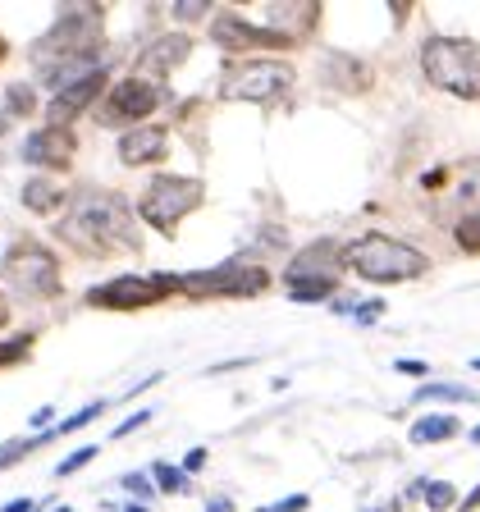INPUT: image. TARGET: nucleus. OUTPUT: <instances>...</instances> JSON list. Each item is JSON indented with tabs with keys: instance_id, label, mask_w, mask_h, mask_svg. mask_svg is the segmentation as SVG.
Masks as SVG:
<instances>
[{
	"instance_id": "9d476101",
	"label": "nucleus",
	"mask_w": 480,
	"mask_h": 512,
	"mask_svg": "<svg viewBox=\"0 0 480 512\" xmlns=\"http://www.w3.org/2000/svg\"><path fill=\"white\" fill-rule=\"evenodd\" d=\"M211 37L224 46V51H288V37H279V32L270 28H256V23H247L243 14L224 10L211 19Z\"/></svg>"
},
{
	"instance_id": "f3484780",
	"label": "nucleus",
	"mask_w": 480,
	"mask_h": 512,
	"mask_svg": "<svg viewBox=\"0 0 480 512\" xmlns=\"http://www.w3.org/2000/svg\"><path fill=\"white\" fill-rule=\"evenodd\" d=\"M165 147H170L165 128L142 124V128H133V133H124V142H119V160H124V165H151V160L165 156Z\"/></svg>"
},
{
	"instance_id": "4be33fe9",
	"label": "nucleus",
	"mask_w": 480,
	"mask_h": 512,
	"mask_svg": "<svg viewBox=\"0 0 480 512\" xmlns=\"http://www.w3.org/2000/svg\"><path fill=\"white\" fill-rule=\"evenodd\" d=\"M412 494H421L430 512H448V508H453V503H458V494H453V485H444V480H435V485H412Z\"/></svg>"
},
{
	"instance_id": "f704fd0d",
	"label": "nucleus",
	"mask_w": 480,
	"mask_h": 512,
	"mask_svg": "<svg viewBox=\"0 0 480 512\" xmlns=\"http://www.w3.org/2000/svg\"><path fill=\"white\" fill-rule=\"evenodd\" d=\"M51 416H55V407H37V416H32V426H42V430H51Z\"/></svg>"
},
{
	"instance_id": "c756f323",
	"label": "nucleus",
	"mask_w": 480,
	"mask_h": 512,
	"mask_svg": "<svg viewBox=\"0 0 480 512\" xmlns=\"http://www.w3.org/2000/svg\"><path fill=\"white\" fill-rule=\"evenodd\" d=\"M174 14H179L183 23H192V19H206V0H183V5H174Z\"/></svg>"
},
{
	"instance_id": "412c9836",
	"label": "nucleus",
	"mask_w": 480,
	"mask_h": 512,
	"mask_svg": "<svg viewBox=\"0 0 480 512\" xmlns=\"http://www.w3.org/2000/svg\"><path fill=\"white\" fill-rule=\"evenodd\" d=\"M476 403V394L471 389H462V384H426L421 394H416V403Z\"/></svg>"
},
{
	"instance_id": "473e14b6",
	"label": "nucleus",
	"mask_w": 480,
	"mask_h": 512,
	"mask_svg": "<svg viewBox=\"0 0 480 512\" xmlns=\"http://www.w3.org/2000/svg\"><path fill=\"white\" fill-rule=\"evenodd\" d=\"M206 467V448H192L188 458H183V471H202Z\"/></svg>"
},
{
	"instance_id": "a18cd8bd",
	"label": "nucleus",
	"mask_w": 480,
	"mask_h": 512,
	"mask_svg": "<svg viewBox=\"0 0 480 512\" xmlns=\"http://www.w3.org/2000/svg\"><path fill=\"white\" fill-rule=\"evenodd\" d=\"M55 512H69V508H55Z\"/></svg>"
},
{
	"instance_id": "0eeeda50",
	"label": "nucleus",
	"mask_w": 480,
	"mask_h": 512,
	"mask_svg": "<svg viewBox=\"0 0 480 512\" xmlns=\"http://www.w3.org/2000/svg\"><path fill=\"white\" fill-rule=\"evenodd\" d=\"M0 275H5V284H10L14 293H23V298H55V293H60V261H55L42 243H32V238H23V243H14L10 252H5Z\"/></svg>"
},
{
	"instance_id": "423d86ee",
	"label": "nucleus",
	"mask_w": 480,
	"mask_h": 512,
	"mask_svg": "<svg viewBox=\"0 0 480 512\" xmlns=\"http://www.w3.org/2000/svg\"><path fill=\"white\" fill-rule=\"evenodd\" d=\"M202 202H206L202 179H179V174H160V179H151V183H147V192H142L138 215H142L147 224H156L160 234H174V224H179L183 215H192Z\"/></svg>"
},
{
	"instance_id": "4468645a",
	"label": "nucleus",
	"mask_w": 480,
	"mask_h": 512,
	"mask_svg": "<svg viewBox=\"0 0 480 512\" xmlns=\"http://www.w3.org/2000/svg\"><path fill=\"white\" fill-rule=\"evenodd\" d=\"M74 151H78V138L69 128H55V124L28 133V142H23V160L28 165H46V170H64L74 160Z\"/></svg>"
},
{
	"instance_id": "f03ea898",
	"label": "nucleus",
	"mask_w": 480,
	"mask_h": 512,
	"mask_svg": "<svg viewBox=\"0 0 480 512\" xmlns=\"http://www.w3.org/2000/svg\"><path fill=\"white\" fill-rule=\"evenodd\" d=\"M343 266L357 270L371 284H407V279H421L430 270L426 252H416L412 243H398L389 234H362L357 243L343 252Z\"/></svg>"
},
{
	"instance_id": "5701e85b",
	"label": "nucleus",
	"mask_w": 480,
	"mask_h": 512,
	"mask_svg": "<svg viewBox=\"0 0 480 512\" xmlns=\"http://www.w3.org/2000/svg\"><path fill=\"white\" fill-rule=\"evenodd\" d=\"M151 471L160 476V490H165V494H188V476H183L179 467H170V462H156Z\"/></svg>"
},
{
	"instance_id": "2eb2a0df",
	"label": "nucleus",
	"mask_w": 480,
	"mask_h": 512,
	"mask_svg": "<svg viewBox=\"0 0 480 512\" xmlns=\"http://www.w3.org/2000/svg\"><path fill=\"white\" fill-rule=\"evenodd\" d=\"M101 87H106V69H96V74H87L83 83H74V87H60L55 92V101H51V124L55 128H69V119H78L87 106H92L96 96H101Z\"/></svg>"
},
{
	"instance_id": "a211bd4d",
	"label": "nucleus",
	"mask_w": 480,
	"mask_h": 512,
	"mask_svg": "<svg viewBox=\"0 0 480 512\" xmlns=\"http://www.w3.org/2000/svg\"><path fill=\"white\" fill-rule=\"evenodd\" d=\"M325 78H330L339 92H366V87H371V64L352 60V55H343V51H330L325 55Z\"/></svg>"
},
{
	"instance_id": "a19ab883",
	"label": "nucleus",
	"mask_w": 480,
	"mask_h": 512,
	"mask_svg": "<svg viewBox=\"0 0 480 512\" xmlns=\"http://www.w3.org/2000/svg\"><path fill=\"white\" fill-rule=\"evenodd\" d=\"M5 320H10V311H5V302H0V325H5Z\"/></svg>"
},
{
	"instance_id": "f8f14e48",
	"label": "nucleus",
	"mask_w": 480,
	"mask_h": 512,
	"mask_svg": "<svg viewBox=\"0 0 480 512\" xmlns=\"http://www.w3.org/2000/svg\"><path fill=\"white\" fill-rule=\"evenodd\" d=\"M156 101H160V92L156 87H147V83H133V78H124V83L115 87V92L106 96V106H101V124L106 128H119V124H138L142 115H151L156 110Z\"/></svg>"
},
{
	"instance_id": "b1692460",
	"label": "nucleus",
	"mask_w": 480,
	"mask_h": 512,
	"mask_svg": "<svg viewBox=\"0 0 480 512\" xmlns=\"http://www.w3.org/2000/svg\"><path fill=\"white\" fill-rule=\"evenodd\" d=\"M458 247L462 252H480V211H471L467 220L458 224Z\"/></svg>"
},
{
	"instance_id": "6e6552de",
	"label": "nucleus",
	"mask_w": 480,
	"mask_h": 512,
	"mask_svg": "<svg viewBox=\"0 0 480 512\" xmlns=\"http://www.w3.org/2000/svg\"><path fill=\"white\" fill-rule=\"evenodd\" d=\"M293 64L284 60H247L234 64L220 83V101H252V106H266L275 96H284L293 87Z\"/></svg>"
},
{
	"instance_id": "bb28decb",
	"label": "nucleus",
	"mask_w": 480,
	"mask_h": 512,
	"mask_svg": "<svg viewBox=\"0 0 480 512\" xmlns=\"http://www.w3.org/2000/svg\"><path fill=\"white\" fill-rule=\"evenodd\" d=\"M293 288V302H325L339 284H288Z\"/></svg>"
},
{
	"instance_id": "9b49d317",
	"label": "nucleus",
	"mask_w": 480,
	"mask_h": 512,
	"mask_svg": "<svg viewBox=\"0 0 480 512\" xmlns=\"http://www.w3.org/2000/svg\"><path fill=\"white\" fill-rule=\"evenodd\" d=\"M343 270V252L334 238H320V243L302 247L284 270V284H339Z\"/></svg>"
},
{
	"instance_id": "58836bf2",
	"label": "nucleus",
	"mask_w": 480,
	"mask_h": 512,
	"mask_svg": "<svg viewBox=\"0 0 480 512\" xmlns=\"http://www.w3.org/2000/svg\"><path fill=\"white\" fill-rule=\"evenodd\" d=\"M206 512H234V503H229V499H215V503H211V508H206Z\"/></svg>"
},
{
	"instance_id": "7c9ffc66",
	"label": "nucleus",
	"mask_w": 480,
	"mask_h": 512,
	"mask_svg": "<svg viewBox=\"0 0 480 512\" xmlns=\"http://www.w3.org/2000/svg\"><path fill=\"white\" fill-rule=\"evenodd\" d=\"M147 421H151V412H138V416H128V421H119L115 439H119V435H133V430H138V426H147Z\"/></svg>"
},
{
	"instance_id": "dca6fc26",
	"label": "nucleus",
	"mask_w": 480,
	"mask_h": 512,
	"mask_svg": "<svg viewBox=\"0 0 480 512\" xmlns=\"http://www.w3.org/2000/svg\"><path fill=\"white\" fill-rule=\"evenodd\" d=\"M316 19H320V5H307V0H298V5H270V32L288 37L293 46H298L302 37H311Z\"/></svg>"
},
{
	"instance_id": "e433bc0d",
	"label": "nucleus",
	"mask_w": 480,
	"mask_h": 512,
	"mask_svg": "<svg viewBox=\"0 0 480 512\" xmlns=\"http://www.w3.org/2000/svg\"><path fill=\"white\" fill-rule=\"evenodd\" d=\"M0 512H37V503H32V499H14V503H5Z\"/></svg>"
},
{
	"instance_id": "f257e3e1",
	"label": "nucleus",
	"mask_w": 480,
	"mask_h": 512,
	"mask_svg": "<svg viewBox=\"0 0 480 512\" xmlns=\"http://www.w3.org/2000/svg\"><path fill=\"white\" fill-rule=\"evenodd\" d=\"M55 234L83 256H110L119 247H138V229H133V215L119 202L115 192H78L69 215L55 224Z\"/></svg>"
},
{
	"instance_id": "ddd939ff",
	"label": "nucleus",
	"mask_w": 480,
	"mask_h": 512,
	"mask_svg": "<svg viewBox=\"0 0 480 512\" xmlns=\"http://www.w3.org/2000/svg\"><path fill=\"white\" fill-rule=\"evenodd\" d=\"M192 51V37H183V32H170V37H160V42H151L147 51L133 60V83H147L156 87L160 78L170 74L174 64H183Z\"/></svg>"
},
{
	"instance_id": "20e7f679",
	"label": "nucleus",
	"mask_w": 480,
	"mask_h": 512,
	"mask_svg": "<svg viewBox=\"0 0 480 512\" xmlns=\"http://www.w3.org/2000/svg\"><path fill=\"white\" fill-rule=\"evenodd\" d=\"M37 69L51 64H69V60H101V10H69L42 42L32 46Z\"/></svg>"
},
{
	"instance_id": "49530a36",
	"label": "nucleus",
	"mask_w": 480,
	"mask_h": 512,
	"mask_svg": "<svg viewBox=\"0 0 480 512\" xmlns=\"http://www.w3.org/2000/svg\"><path fill=\"white\" fill-rule=\"evenodd\" d=\"M476 371H480V357H476Z\"/></svg>"
},
{
	"instance_id": "a878e982",
	"label": "nucleus",
	"mask_w": 480,
	"mask_h": 512,
	"mask_svg": "<svg viewBox=\"0 0 480 512\" xmlns=\"http://www.w3.org/2000/svg\"><path fill=\"white\" fill-rule=\"evenodd\" d=\"M37 448H42V439H14V444L0 448V467H10V462L28 458V453H37Z\"/></svg>"
},
{
	"instance_id": "c9c22d12",
	"label": "nucleus",
	"mask_w": 480,
	"mask_h": 512,
	"mask_svg": "<svg viewBox=\"0 0 480 512\" xmlns=\"http://www.w3.org/2000/svg\"><path fill=\"white\" fill-rule=\"evenodd\" d=\"M394 371H403V375H426L430 366H421V362H394Z\"/></svg>"
},
{
	"instance_id": "1a4fd4ad",
	"label": "nucleus",
	"mask_w": 480,
	"mask_h": 512,
	"mask_svg": "<svg viewBox=\"0 0 480 512\" xmlns=\"http://www.w3.org/2000/svg\"><path fill=\"white\" fill-rule=\"evenodd\" d=\"M174 293V275H119L110 279V284H96L92 293H87V302L92 307H106V311H138V307H156V302H165Z\"/></svg>"
},
{
	"instance_id": "7ed1b4c3",
	"label": "nucleus",
	"mask_w": 480,
	"mask_h": 512,
	"mask_svg": "<svg viewBox=\"0 0 480 512\" xmlns=\"http://www.w3.org/2000/svg\"><path fill=\"white\" fill-rule=\"evenodd\" d=\"M421 69L444 92L462 96V101H480V42H467V37H430L421 46Z\"/></svg>"
},
{
	"instance_id": "6ab92c4d",
	"label": "nucleus",
	"mask_w": 480,
	"mask_h": 512,
	"mask_svg": "<svg viewBox=\"0 0 480 512\" xmlns=\"http://www.w3.org/2000/svg\"><path fill=\"white\" fill-rule=\"evenodd\" d=\"M23 206L37 215H55L64 206V188L55 179H28L23 183Z\"/></svg>"
},
{
	"instance_id": "aec40b11",
	"label": "nucleus",
	"mask_w": 480,
	"mask_h": 512,
	"mask_svg": "<svg viewBox=\"0 0 480 512\" xmlns=\"http://www.w3.org/2000/svg\"><path fill=\"white\" fill-rule=\"evenodd\" d=\"M458 421L453 416H426V421H416L412 426V444H439V439H453L458 435Z\"/></svg>"
},
{
	"instance_id": "39448f33",
	"label": "nucleus",
	"mask_w": 480,
	"mask_h": 512,
	"mask_svg": "<svg viewBox=\"0 0 480 512\" xmlns=\"http://www.w3.org/2000/svg\"><path fill=\"white\" fill-rule=\"evenodd\" d=\"M270 275L256 261H224L215 270H192V275H174V293L188 298H256L266 293Z\"/></svg>"
},
{
	"instance_id": "393cba45",
	"label": "nucleus",
	"mask_w": 480,
	"mask_h": 512,
	"mask_svg": "<svg viewBox=\"0 0 480 512\" xmlns=\"http://www.w3.org/2000/svg\"><path fill=\"white\" fill-rule=\"evenodd\" d=\"M28 352H32V334H19V339L0 343V366H14V362H23Z\"/></svg>"
},
{
	"instance_id": "cd10ccee",
	"label": "nucleus",
	"mask_w": 480,
	"mask_h": 512,
	"mask_svg": "<svg viewBox=\"0 0 480 512\" xmlns=\"http://www.w3.org/2000/svg\"><path fill=\"white\" fill-rule=\"evenodd\" d=\"M5 101H10V115H28V110H32V101H37V96H32V87L14 83L10 92H5Z\"/></svg>"
},
{
	"instance_id": "79ce46f5",
	"label": "nucleus",
	"mask_w": 480,
	"mask_h": 512,
	"mask_svg": "<svg viewBox=\"0 0 480 512\" xmlns=\"http://www.w3.org/2000/svg\"><path fill=\"white\" fill-rule=\"evenodd\" d=\"M5 55H10V46H5V37H0V60H5Z\"/></svg>"
},
{
	"instance_id": "4c0bfd02",
	"label": "nucleus",
	"mask_w": 480,
	"mask_h": 512,
	"mask_svg": "<svg viewBox=\"0 0 480 512\" xmlns=\"http://www.w3.org/2000/svg\"><path fill=\"white\" fill-rule=\"evenodd\" d=\"M380 307H384V302H371V307H362V311H357V320H375V316H380Z\"/></svg>"
},
{
	"instance_id": "c85d7f7f",
	"label": "nucleus",
	"mask_w": 480,
	"mask_h": 512,
	"mask_svg": "<svg viewBox=\"0 0 480 512\" xmlns=\"http://www.w3.org/2000/svg\"><path fill=\"white\" fill-rule=\"evenodd\" d=\"M92 458H96V444L78 448L74 458H64V462H60V476H74V471H78V467H87V462H92Z\"/></svg>"
},
{
	"instance_id": "c03bdc74",
	"label": "nucleus",
	"mask_w": 480,
	"mask_h": 512,
	"mask_svg": "<svg viewBox=\"0 0 480 512\" xmlns=\"http://www.w3.org/2000/svg\"><path fill=\"white\" fill-rule=\"evenodd\" d=\"M128 512H147V508H128Z\"/></svg>"
},
{
	"instance_id": "37998d69",
	"label": "nucleus",
	"mask_w": 480,
	"mask_h": 512,
	"mask_svg": "<svg viewBox=\"0 0 480 512\" xmlns=\"http://www.w3.org/2000/svg\"><path fill=\"white\" fill-rule=\"evenodd\" d=\"M471 439H476V444H480V426H476V430H471Z\"/></svg>"
},
{
	"instance_id": "2f4dec72",
	"label": "nucleus",
	"mask_w": 480,
	"mask_h": 512,
	"mask_svg": "<svg viewBox=\"0 0 480 512\" xmlns=\"http://www.w3.org/2000/svg\"><path fill=\"white\" fill-rule=\"evenodd\" d=\"M307 508V494H293L288 503H279V508H261V512H302Z\"/></svg>"
},
{
	"instance_id": "ea45409f",
	"label": "nucleus",
	"mask_w": 480,
	"mask_h": 512,
	"mask_svg": "<svg viewBox=\"0 0 480 512\" xmlns=\"http://www.w3.org/2000/svg\"><path fill=\"white\" fill-rule=\"evenodd\" d=\"M476 503H480V490H476V494H467V499H462V512H467V508H476Z\"/></svg>"
},
{
	"instance_id": "72a5a7b5",
	"label": "nucleus",
	"mask_w": 480,
	"mask_h": 512,
	"mask_svg": "<svg viewBox=\"0 0 480 512\" xmlns=\"http://www.w3.org/2000/svg\"><path fill=\"white\" fill-rule=\"evenodd\" d=\"M124 490H133V494H138V499H147V494H151V485H147V480H142V476H124Z\"/></svg>"
}]
</instances>
